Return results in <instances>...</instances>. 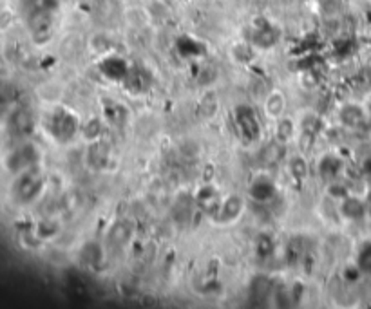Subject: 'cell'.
<instances>
[{
  "mask_svg": "<svg viewBox=\"0 0 371 309\" xmlns=\"http://www.w3.org/2000/svg\"><path fill=\"white\" fill-rule=\"evenodd\" d=\"M340 210H342V215L346 219L357 221L364 217V205L357 198H344Z\"/></svg>",
  "mask_w": 371,
  "mask_h": 309,
  "instance_id": "7",
  "label": "cell"
},
{
  "mask_svg": "<svg viewBox=\"0 0 371 309\" xmlns=\"http://www.w3.org/2000/svg\"><path fill=\"white\" fill-rule=\"evenodd\" d=\"M340 168V161L333 156L322 157L321 163H319V172H321L322 177H333Z\"/></svg>",
  "mask_w": 371,
  "mask_h": 309,
  "instance_id": "8",
  "label": "cell"
},
{
  "mask_svg": "<svg viewBox=\"0 0 371 309\" xmlns=\"http://www.w3.org/2000/svg\"><path fill=\"white\" fill-rule=\"evenodd\" d=\"M274 192H276V184L271 183L268 177H259V180H255L252 183V187H250V193H252V198L255 199V201H268V199L274 196Z\"/></svg>",
  "mask_w": 371,
  "mask_h": 309,
  "instance_id": "6",
  "label": "cell"
},
{
  "mask_svg": "<svg viewBox=\"0 0 371 309\" xmlns=\"http://www.w3.org/2000/svg\"><path fill=\"white\" fill-rule=\"evenodd\" d=\"M17 183H15V198L18 203H33L38 193L42 192V180L35 174L33 168L17 174Z\"/></svg>",
  "mask_w": 371,
  "mask_h": 309,
  "instance_id": "3",
  "label": "cell"
},
{
  "mask_svg": "<svg viewBox=\"0 0 371 309\" xmlns=\"http://www.w3.org/2000/svg\"><path fill=\"white\" fill-rule=\"evenodd\" d=\"M357 266L361 268L362 274H371V242H366V244L358 250Z\"/></svg>",
  "mask_w": 371,
  "mask_h": 309,
  "instance_id": "9",
  "label": "cell"
},
{
  "mask_svg": "<svg viewBox=\"0 0 371 309\" xmlns=\"http://www.w3.org/2000/svg\"><path fill=\"white\" fill-rule=\"evenodd\" d=\"M235 121H237V127H239L243 138H246V141H255L259 138L261 123H259L253 109H250L248 105H239L235 109Z\"/></svg>",
  "mask_w": 371,
  "mask_h": 309,
  "instance_id": "4",
  "label": "cell"
},
{
  "mask_svg": "<svg viewBox=\"0 0 371 309\" xmlns=\"http://www.w3.org/2000/svg\"><path fill=\"white\" fill-rule=\"evenodd\" d=\"M38 150H36L35 145L24 143L20 147L13 148L11 152L6 157V168H8L11 174H20V172H26L29 168L38 163Z\"/></svg>",
  "mask_w": 371,
  "mask_h": 309,
  "instance_id": "2",
  "label": "cell"
},
{
  "mask_svg": "<svg viewBox=\"0 0 371 309\" xmlns=\"http://www.w3.org/2000/svg\"><path fill=\"white\" fill-rule=\"evenodd\" d=\"M100 71H102V74L107 77L109 80L122 81L125 80V78H129L131 69H129V63L123 58H120V56H107V58L100 62Z\"/></svg>",
  "mask_w": 371,
  "mask_h": 309,
  "instance_id": "5",
  "label": "cell"
},
{
  "mask_svg": "<svg viewBox=\"0 0 371 309\" xmlns=\"http://www.w3.org/2000/svg\"><path fill=\"white\" fill-rule=\"evenodd\" d=\"M78 121L72 116V112L54 111L47 120V132L53 136L58 143H68L72 136L77 134Z\"/></svg>",
  "mask_w": 371,
  "mask_h": 309,
  "instance_id": "1",
  "label": "cell"
}]
</instances>
